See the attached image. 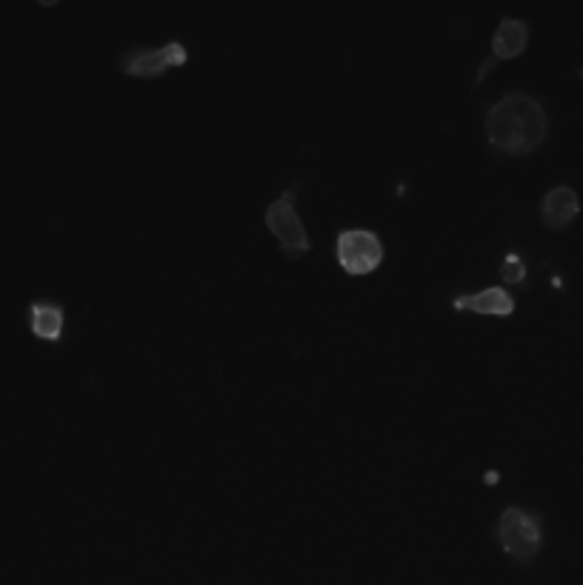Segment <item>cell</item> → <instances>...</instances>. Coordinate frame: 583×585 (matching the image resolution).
Wrapping results in <instances>:
<instances>
[{
    "instance_id": "obj_1",
    "label": "cell",
    "mask_w": 583,
    "mask_h": 585,
    "mask_svg": "<svg viewBox=\"0 0 583 585\" xmlns=\"http://www.w3.org/2000/svg\"><path fill=\"white\" fill-rule=\"evenodd\" d=\"M546 134H550V118L532 94H503L486 112V140L501 154L523 158L537 152Z\"/></svg>"
},
{
    "instance_id": "obj_7",
    "label": "cell",
    "mask_w": 583,
    "mask_h": 585,
    "mask_svg": "<svg viewBox=\"0 0 583 585\" xmlns=\"http://www.w3.org/2000/svg\"><path fill=\"white\" fill-rule=\"evenodd\" d=\"M455 312H475L486 317H512L515 314V297L503 286H490L475 294H461L452 300Z\"/></svg>"
},
{
    "instance_id": "obj_8",
    "label": "cell",
    "mask_w": 583,
    "mask_h": 585,
    "mask_svg": "<svg viewBox=\"0 0 583 585\" xmlns=\"http://www.w3.org/2000/svg\"><path fill=\"white\" fill-rule=\"evenodd\" d=\"M577 212H581V200L570 186L550 189L541 203V220L550 232H563L577 218Z\"/></svg>"
},
{
    "instance_id": "obj_3",
    "label": "cell",
    "mask_w": 583,
    "mask_h": 585,
    "mask_svg": "<svg viewBox=\"0 0 583 585\" xmlns=\"http://www.w3.org/2000/svg\"><path fill=\"white\" fill-rule=\"evenodd\" d=\"M298 192H301V183L287 189V192H283L275 203H269L267 214H263L269 232L275 234L278 243H281V252L292 260L306 258L309 249H312L306 226H303L301 214H298V209H295Z\"/></svg>"
},
{
    "instance_id": "obj_5",
    "label": "cell",
    "mask_w": 583,
    "mask_h": 585,
    "mask_svg": "<svg viewBox=\"0 0 583 585\" xmlns=\"http://www.w3.org/2000/svg\"><path fill=\"white\" fill-rule=\"evenodd\" d=\"M383 240L369 229H343L335 240L338 266L349 278H366L383 263Z\"/></svg>"
},
{
    "instance_id": "obj_9",
    "label": "cell",
    "mask_w": 583,
    "mask_h": 585,
    "mask_svg": "<svg viewBox=\"0 0 583 585\" xmlns=\"http://www.w3.org/2000/svg\"><path fill=\"white\" fill-rule=\"evenodd\" d=\"M67 329V312L54 300H32L29 303V332L43 343H61Z\"/></svg>"
},
{
    "instance_id": "obj_4",
    "label": "cell",
    "mask_w": 583,
    "mask_h": 585,
    "mask_svg": "<svg viewBox=\"0 0 583 585\" xmlns=\"http://www.w3.org/2000/svg\"><path fill=\"white\" fill-rule=\"evenodd\" d=\"M189 63V49L181 40H169L163 47H132L118 58V69L127 78L154 80L172 69H183Z\"/></svg>"
},
{
    "instance_id": "obj_11",
    "label": "cell",
    "mask_w": 583,
    "mask_h": 585,
    "mask_svg": "<svg viewBox=\"0 0 583 585\" xmlns=\"http://www.w3.org/2000/svg\"><path fill=\"white\" fill-rule=\"evenodd\" d=\"M38 3H43V7H54L58 0H38Z\"/></svg>"
},
{
    "instance_id": "obj_6",
    "label": "cell",
    "mask_w": 583,
    "mask_h": 585,
    "mask_svg": "<svg viewBox=\"0 0 583 585\" xmlns=\"http://www.w3.org/2000/svg\"><path fill=\"white\" fill-rule=\"evenodd\" d=\"M530 34H532V29L526 20L510 18V14L501 18L495 34H492V52H490V58L483 60L481 69H478L475 83H481V80L486 78L492 69H495V63H501V60H512V58H517V54L526 52V47H530Z\"/></svg>"
},
{
    "instance_id": "obj_2",
    "label": "cell",
    "mask_w": 583,
    "mask_h": 585,
    "mask_svg": "<svg viewBox=\"0 0 583 585\" xmlns=\"http://www.w3.org/2000/svg\"><path fill=\"white\" fill-rule=\"evenodd\" d=\"M495 539L501 543L503 552L515 559V563L530 566V563H535V557L543 548L541 514L523 512V508H517V506L503 508V514L497 517Z\"/></svg>"
},
{
    "instance_id": "obj_10",
    "label": "cell",
    "mask_w": 583,
    "mask_h": 585,
    "mask_svg": "<svg viewBox=\"0 0 583 585\" xmlns=\"http://www.w3.org/2000/svg\"><path fill=\"white\" fill-rule=\"evenodd\" d=\"M501 278H503V283H510V286H517V283L526 280V263H523L521 254L510 252L506 258H503Z\"/></svg>"
},
{
    "instance_id": "obj_12",
    "label": "cell",
    "mask_w": 583,
    "mask_h": 585,
    "mask_svg": "<svg viewBox=\"0 0 583 585\" xmlns=\"http://www.w3.org/2000/svg\"><path fill=\"white\" fill-rule=\"evenodd\" d=\"M581 78H583V69H581Z\"/></svg>"
}]
</instances>
